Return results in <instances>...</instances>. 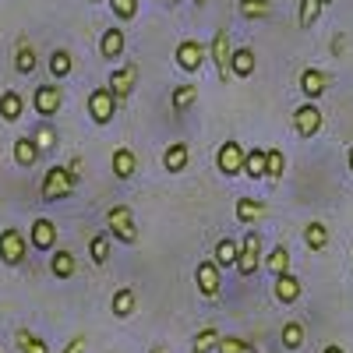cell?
I'll use <instances>...</instances> for the list:
<instances>
[{
    "label": "cell",
    "instance_id": "cell-48",
    "mask_svg": "<svg viewBox=\"0 0 353 353\" xmlns=\"http://www.w3.org/2000/svg\"><path fill=\"white\" fill-rule=\"evenodd\" d=\"M194 4H198V8H201V4H205V0H194Z\"/></svg>",
    "mask_w": 353,
    "mask_h": 353
},
{
    "label": "cell",
    "instance_id": "cell-7",
    "mask_svg": "<svg viewBox=\"0 0 353 353\" xmlns=\"http://www.w3.org/2000/svg\"><path fill=\"white\" fill-rule=\"evenodd\" d=\"M293 131H297L301 138H314L321 131V110L314 103L297 106V113H293Z\"/></svg>",
    "mask_w": 353,
    "mask_h": 353
},
{
    "label": "cell",
    "instance_id": "cell-14",
    "mask_svg": "<svg viewBox=\"0 0 353 353\" xmlns=\"http://www.w3.org/2000/svg\"><path fill=\"white\" fill-rule=\"evenodd\" d=\"M28 237H32V248H39V251H53V248H57V223H50V219H36L32 230H28Z\"/></svg>",
    "mask_w": 353,
    "mask_h": 353
},
{
    "label": "cell",
    "instance_id": "cell-39",
    "mask_svg": "<svg viewBox=\"0 0 353 353\" xmlns=\"http://www.w3.org/2000/svg\"><path fill=\"white\" fill-rule=\"evenodd\" d=\"M216 343H219V332L209 325V329H201L198 336H194V353H209V350H216Z\"/></svg>",
    "mask_w": 353,
    "mask_h": 353
},
{
    "label": "cell",
    "instance_id": "cell-11",
    "mask_svg": "<svg viewBox=\"0 0 353 353\" xmlns=\"http://www.w3.org/2000/svg\"><path fill=\"white\" fill-rule=\"evenodd\" d=\"M329 74L325 71H318V68H304L301 71V92L307 96V103H314L318 96H325V88H329Z\"/></svg>",
    "mask_w": 353,
    "mask_h": 353
},
{
    "label": "cell",
    "instance_id": "cell-28",
    "mask_svg": "<svg viewBox=\"0 0 353 353\" xmlns=\"http://www.w3.org/2000/svg\"><path fill=\"white\" fill-rule=\"evenodd\" d=\"M286 170V156L279 149H265V181H279Z\"/></svg>",
    "mask_w": 353,
    "mask_h": 353
},
{
    "label": "cell",
    "instance_id": "cell-19",
    "mask_svg": "<svg viewBox=\"0 0 353 353\" xmlns=\"http://www.w3.org/2000/svg\"><path fill=\"white\" fill-rule=\"evenodd\" d=\"M230 71L237 74V78H251V74H254V50H251V46L233 50V57H230Z\"/></svg>",
    "mask_w": 353,
    "mask_h": 353
},
{
    "label": "cell",
    "instance_id": "cell-6",
    "mask_svg": "<svg viewBox=\"0 0 353 353\" xmlns=\"http://www.w3.org/2000/svg\"><path fill=\"white\" fill-rule=\"evenodd\" d=\"M194 283L201 290V297L205 301H216L219 297V290H223V279H219V269L212 261H198V269H194Z\"/></svg>",
    "mask_w": 353,
    "mask_h": 353
},
{
    "label": "cell",
    "instance_id": "cell-2",
    "mask_svg": "<svg viewBox=\"0 0 353 353\" xmlns=\"http://www.w3.org/2000/svg\"><path fill=\"white\" fill-rule=\"evenodd\" d=\"M71 191H74L71 173H68L64 166H50V170H46V176H43V188H39V194H43L46 201H57V198H68Z\"/></svg>",
    "mask_w": 353,
    "mask_h": 353
},
{
    "label": "cell",
    "instance_id": "cell-5",
    "mask_svg": "<svg viewBox=\"0 0 353 353\" xmlns=\"http://www.w3.org/2000/svg\"><path fill=\"white\" fill-rule=\"evenodd\" d=\"M113 113H117V99L113 92L103 85V88H92V96H88V117H92L96 124H110L113 121Z\"/></svg>",
    "mask_w": 353,
    "mask_h": 353
},
{
    "label": "cell",
    "instance_id": "cell-43",
    "mask_svg": "<svg viewBox=\"0 0 353 353\" xmlns=\"http://www.w3.org/2000/svg\"><path fill=\"white\" fill-rule=\"evenodd\" d=\"M85 346H88V343H85V336H74V339H71V343H68L61 353H85Z\"/></svg>",
    "mask_w": 353,
    "mask_h": 353
},
{
    "label": "cell",
    "instance_id": "cell-26",
    "mask_svg": "<svg viewBox=\"0 0 353 353\" xmlns=\"http://www.w3.org/2000/svg\"><path fill=\"white\" fill-rule=\"evenodd\" d=\"M36 159H39L36 141H32V138H18V141H14V163H18V166H36Z\"/></svg>",
    "mask_w": 353,
    "mask_h": 353
},
{
    "label": "cell",
    "instance_id": "cell-8",
    "mask_svg": "<svg viewBox=\"0 0 353 353\" xmlns=\"http://www.w3.org/2000/svg\"><path fill=\"white\" fill-rule=\"evenodd\" d=\"M134 81H138V64H124V68H117L113 74H110V92H113V99H128L131 92H134Z\"/></svg>",
    "mask_w": 353,
    "mask_h": 353
},
{
    "label": "cell",
    "instance_id": "cell-37",
    "mask_svg": "<svg viewBox=\"0 0 353 353\" xmlns=\"http://www.w3.org/2000/svg\"><path fill=\"white\" fill-rule=\"evenodd\" d=\"M198 99V85H176L173 88V110H188Z\"/></svg>",
    "mask_w": 353,
    "mask_h": 353
},
{
    "label": "cell",
    "instance_id": "cell-50",
    "mask_svg": "<svg viewBox=\"0 0 353 353\" xmlns=\"http://www.w3.org/2000/svg\"><path fill=\"white\" fill-rule=\"evenodd\" d=\"M173 4H176V0H173Z\"/></svg>",
    "mask_w": 353,
    "mask_h": 353
},
{
    "label": "cell",
    "instance_id": "cell-24",
    "mask_svg": "<svg viewBox=\"0 0 353 353\" xmlns=\"http://www.w3.org/2000/svg\"><path fill=\"white\" fill-rule=\"evenodd\" d=\"M14 71L18 74H32L36 71V50H32L28 39H18V46H14Z\"/></svg>",
    "mask_w": 353,
    "mask_h": 353
},
{
    "label": "cell",
    "instance_id": "cell-41",
    "mask_svg": "<svg viewBox=\"0 0 353 353\" xmlns=\"http://www.w3.org/2000/svg\"><path fill=\"white\" fill-rule=\"evenodd\" d=\"M32 141H36V149L43 152V149H53V145H57V134H53V128H50V124H43V128L32 134Z\"/></svg>",
    "mask_w": 353,
    "mask_h": 353
},
{
    "label": "cell",
    "instance_id": "cell-33",
    "mask_svg": "<svg viewBox=\"0 0 353 353\" xmlns=\"http://www.w3.org/2000/svg\"><path fill=\"white\" fill-rule=\"evenodd\" d=\"M88 254H92L96 265H106L110 261V233H96V237L88 241Z\"/></svg>",
    "mask_w": 353,
    "mask_h": 353
},
{
    "label": "cell",
    "instance_id": "cell-47",
    "mask_svg": "<svg viewBox=\"0 0 353 353\" xmlns=\"http://www.w3.org/2000/svg\"><path fill=\"white\" fill-rule=\"evenodd\" d=\"M152 353H166V346H152Z\"/></svg>",
    "mask_w": 353,
    "mask_h": 353
},
{
    "label": "cell",
    "instance_id": "cell-36",
    "mask_svg": "<svg viewBox=\"0 0 353 353\" xmlns=\"http://www.w3.org/2000/svg\"><path fill=\"white\" fill-rule=\"evenodd\" d=\"M18 350H21V353H50V346H46L39 336L25 332V329H18Z\"/></svg>",
    "mask_w": 353,
    "mask_h": 353
},
{
    "label": "cell",
    "instance_id": "cell-20",
    "mask_svg": "<svg viewBox=\"0 0 353 353\" xmlns=\"http://www.w3.org/2000/svg\"><path fill=\"white\" fill-rule=\"evenodd\" d=\"M272 290H276V301L279 304H293V301L301 297V279L290 276V272L286 276H276V286Z\"/></svg>",
    "mask_w": 353,
    "mask_h": 353
},
{
    "label": "cell",
    "instance_id": "cell-13",
    "mask_svg": "<svg viewBox=\"0 0 353 353\" xmlns=\"http://www.w3.org/2000/svg\"><path fill=\"white\" fill-rule=\"evenodd\" d=\"M212 61H216V71H219V78H226V71H230V57H233V46H230V32L226 28H219V32L212 36Z\"/></svg>",
    "mask_w": 353,
    "mask_h": 353
},
{
    "label": "cell",
    "instance_id": "cell-22",
    "mask_svg": "<svg viewBox=\"0 0 353 353\" xmlns=\"http://www.w3.org/2000/svg\"><path fill=\"white\" fill-rule=\"evenodd\" d=\"M50 272H53L57 279H71V276H74V254H71L68 248H57L53 258H50Z\"/></svg>",
    "mask_w": 353,
    "mask_h": 353
},
{
    "label": "cell",
    "instance_id": "cell-35",
    "mask_svg": "<svg viewBox=\"0 0 353 353\" xmlns=\"http://www.w3.org/2000/svg\"><path fill=\"white\" fill-rule=\"evenodd\" d=\"M301 343H304V325L301 321H286L283 325V346L286 350H301Z\"/></svg>",
    "mask_w": 353,
    "mask_h": 353
},
{
    "label": "cell",
    "instance_id": "cell-10",
    "mask_svg": "<svg viewBox=\"0 0 353 353\" xmlns=\"http://www.w3.org/2000/svg\"><path fill=\"white\" fill-rule=\"evenodd\" d=\"M176 64H181V71H188V74L201 71V64H205V46H201L198 39H184L181 46H176Z\"/></svg>",
    "mask_w": 353,
    "mask_h": 353
},
{
    "label": "cell",
    "instance_id": "cell-46",
    "mask_svg": "<svg viewBox=\"0 0 353 353\" xmlns=\"http://www.w3.org/2000/svg\"><path fill=\"white\" fill-rule=\"evenodd\" d=\"M350 173H353V145H350Z\"/></svg>",
    "mask_w": 353,
    "mask_h": 353
},
{
    "label": "cell",
    "instance_id": "cell-1",
    "mask_svg": "<svg viewBox=\"0 0 353 353\" xmlns=\"http://www.w3.org/2000/svg\"><path fill=\"white\" fill-rule=\"evenodd\" d=\"M106 226L113 230V237L121 244H138V226H134V216L128 205H113L106 212Z\"/></svg>",
    "mask_w": 353,
    "mask_h": 353
},
{
    "label": "cell",
    "instance_id": "cell-17",
    "mask_svg": "<svg viewBox=\"0 0 353 353\" xmlns=\"http://www.w3.org/2000/svg\"><path fill=\"white\" fill-rule=\"evenodd\" d=\"M134 307H138V290L124 286V290H117V293H113V301H110V311H113V318H128Z\"/></svg>",
    "mask_w": 353,
    "mask_h": 353
},
{
    "label": "cell",
    "instance_id": "cell-27",
    "mask_svg": "<svg viewBox=\"0 0 353 353\" xmlns=\"http://www.w3.org/2000/svg\"><path fill=\"white\" fill-rule=\"evenodd\" d=\"M241 173H248L251 181H258V176H265V149H251V152H244Z\"/></svg>",
    "mask_w": 353,
    "mask_h": 353
},
{
    "label": "cell",
    "instance_id": "cell-16",
    "mask_svg": "<svg viewBox=\"0 0 353 353\" xmlns=\"http://www.w3.org/2000/svg\"><path fill=\"white\" fill-rule=\"evenodd\" d=\"M124 46H128V39H124V28H106L103 39H99V53L106 57V61H113V57H121V53H124Z\"/></svg>",
    "mask_w": 353,
    "mask_h": 353
},
{
    "label": "cell",
    "instance_id": "cell-12",
    "mask_svg": "<svg viewBox=\"0 0 353 353\" xmlns=\"http://www.w3.org/2000/svg\"><path fill=\"white\" fill-rule=\"evenodd\" d=\"M61 103H64V96H61L57 85H39L36 96H32V106H36L39 117H53L57 110H61Z\"/></svg>",
    "mask_w": 353,
    "mask_h": 353
},
{
    "label": "cell",
    "instance_id": "cell-42",
    "mask_svg": "<svg viewBox=\"0 0 353 353\" xmlns=\"http://www.w3.org/2000/svg\"><path fill=\"white\" fill-rule=\"evenodd\" d=\"M64 170L71 173V181L78 184V181H81V173H85V159H81V156H74V159H71V163H68Z\"/></svg>",
    "mask_w": 353,
    "mask_h": 353
},
{
    "label": "cell",
    "instance_id": "cell-4",
    "mask_svg": "<svg viewBox=\"0 0 353 353\" xmlns=\"http://www.w3.org/2000/svg\"><path fill=\"white\" fill-rule=\"evenodd\" d=\"M258 265H261V237L258 233H244L241 254H237V265H233V269H237L241 276H254Z\"/></svg>",
    "mask_w": 353,
    "mask_h": 353
},
{
    "label": "cell",
    "instance_id": "cell-21",
    "mask_svg": "<svg viewBox=\"0 0 353 353\" xmlns=\"http://www.w3.org/2000/svg\"><path fill=\"white\" fill-rule=\"evenodd\" d=\"M21 113H25V99H21V92H8L0 96V117H4L8 124H14V121H21Z\"/></svg>",
    "mask_w": 353,
    "mask_h": 353
},
{
    "label": "cell",
    "instance_id": "cell-45",
    "mask_svg": "<svg viewBox=\"0 0 353 353\" xmlns=\"http://www.w3.org/2000/svg\"><path fill=\"white\" fill-rule=\"evenodd\" d=\"M321 353H343V346H339V343H329V346L321 350Z\"/></svg>",
    "mask_w": 353,
    "mask_h": 353
},
{
    "label": "cell",
    "instance_id": "cell-32",
    "mask_svg": "<svg viewBox=\"0 0 353 353\" xmlns=\"http://www.w3.org/2000/svg\"><path fill=\"white\" fill-rule=\"evenodd\" d=\"M265 216V205L261 201H254V198H241L237 201V219L241 223H254V219H261Z\"/></svg>",
    "mask_w": 353,
    "mask_h": 353
},
{
    "label": "cell",
    "instance_id": "cell-30",
    "mask_svg": "<svg viewBox=\"0 0 353 353\" xmlns=\"http://www.w3.org/2000/svg\"><path fill=\"white\" fill-rule=\"evenodd\" d=\"M241 14L248 21H261V18L272 14V4H269V0H241Z\"/></svg>",
    "mask_w": 353,
    "mask_h": 353
},
{
    "label": "cell",
    "instance_id": "cell-18",
    "mask_svg": "<svg viewBox=\"0 0 353 353\" xmlns=\"http://www.w3.org/2000/svg\"><path fill=\"white\" fill-rule=\"evenodd\" d=\"M188 159H191V152H188V145H184V141H173L170 149L163 152V166H166V173H181V170H188Z\"/></svg>",
    "mask_w": 353,
    "mask_h": 353
},
{
    "label": "cell",
    "instance_id": "cell-15",
    "mask_svg": "<svg viewBox=\"0 0 353 353\" xmlns=\"http://www.w3.org/2000/svg\"><path fill=\"white\" fill-rule=\"evenodd\" d=\"M237 254H241V241H233V237H219V241H216L212 265H216V269H230V265H237Z\"/></svg>",
    "mask_w": 353,
    "mask_h": 353
},
{
    "label": "cell",
    "instance_id": "cell-29",
    "mask_svg": "<svg viewBox=\"0 0 353 353\" xmlns=\"http://www.w3.org/2000/svg\"><path fill=\"white\" fill-rule=\"evenodd\" d=\"M71 68H74V61H71L68 50H53V53H50V74H53V78H68Z\"/></svg>",
    "mask_w": 353,
    "mask_h": 353
},
{
    "label": "cell",
    "instance_id": "cell-23",
    "mask_svg": "<svg viewBox=\"0 0 353 353\" xmlns=\"http://www.w3.org/2000/svg\"><path fill=\"white\" fill-rule=\"evenodd\" d=\"M138 170V156L131 149H117L113 152V176H121V181H131Z\"/></svg>",
    "mask_w": 353,
    "mask_h": 353
},
{
    "label": "cell",
    "instance_id": "cell-31",
    "mask_svg": "<svg viewBox=\"0 0 353 353\" xmlns=\"http://www.w3.org/2000/svg\"><path fill=\"white\" fill-rule=\"evenodd\" d=\"M216 350H219V353H258V346H251V343L241 339V336H219Z\"/></svg>",
    "mask_w": 353,
    "mask_h": 353
},
{
    "label": "cell",
    "instance_id": "cell-25",
    "mask_svg": "<svg viewBox=\"0 0 353 353\" xmlns=\"http://www.w3.org/2000/svg\"><path fill=\"white\" fill-rule=\"evenodd\" d=\"M304 244H307L311 251H325V248H329V226L318 223V219L307 223V226H304Z\"/></svg>",
    "mask_w": 353,
    "mask_h": 353
},
{
    "label": "cell",
    "instance_id": "cell-40",
    "mask_svg": "<svg viewBox=\"0 0 353 353\" xmlns=\"http://www.w3.org/2000/svg\"><path fill=\"white\" fill-rule=\"evenodd\" d=\"M110 8H113V14L121 21H131L138 14V0H110Z\"/></svg>",
    "mask_w": 353,
    "mask_h": 353
},
{
    "label": "cell",
    "instance_id": "cell-34",
    "mask_svg": "<svg viewBox=\"0 0 353 353\" xmlns=\"http://www.w3.org/2000/svg\"><path fill=\"white\" fill-rule=\"evenodd\" d=\"M265 265H269L272 276H286L290 272V251L286 248H272V254L265 258Z\"/></svg>",
    "mask_w": 353,
    "mask_h": 353
},
{
    "label": "cell",
    "instance_id": "cell-49",
    "mask_svg": "<svg viewBox=\"0 0 353 353\" xmlns=\"http://www.w3.org/2000/svg\"><path fill=\"white\" fill-rule=\"evenodd\" d=\"M321 4H332V0H321Z\"/></svg>",
    "mask_w": 353,
    "mask_h": 353
},
{
    "label": "cell",
    "instance_id": "cell-44",
    "mask_svg": "<svg viewBox=\"0 0 353 353\" xmlns=\"http://www.w3.org/2000/svg\"><path fill=\"white\" fill-rule=\"evenodd\" d=\"M343 50H346V36H336V39H332V53L339 57Z\"/></svg>",
    "mask_w": 353,
    "mask_h": 353
},
{
    "label": "cell",
    "instance_id": "cell-38",
    "mask_svg": "<svg viewBox=\"0 0 353 353\" xmlns=\"http://www.w3.org/2000/svg\"><path fill=\"white\" fill-rule=\"evenodd\" d=\"M321 0H301V28H311L318 18H321Z\"/></svg>",
    "mask_w": 353,
    "mask_h": 353
},
{
    "label": "cell",
    "instance_id": "cell-9",
    "mask_svg": "<svg viewBox=\"0 0 353 353\" xmlns=\"http://www.w3.org/2000/svg\"><path fill=\"white\" fill-rule=\"evenodd\" d=\"M241 163H244V149H241L237 141L219 145V152H216V170H219L223 176H237V173H241Z\"/></svg>",
    "mask_w": 353,
    "mask_h": 353
},
{
    "label": "cell",
    "instance_id": "cell-3",
    "mask_svg": "<svg viewBox=\"0 0 353 353\" xmlns=\"http://www.w3.org/2000/svg\"><path fill=\"white\" fill-rule=\"evenodd\" d=\"M25 254H28V241H25V233H21V230L11 226V230L0 233V261L14 269V265L25 261Z\"/></svg>",
    "mask_w": 353,
    "mask_h": 353
}]
</instances>
